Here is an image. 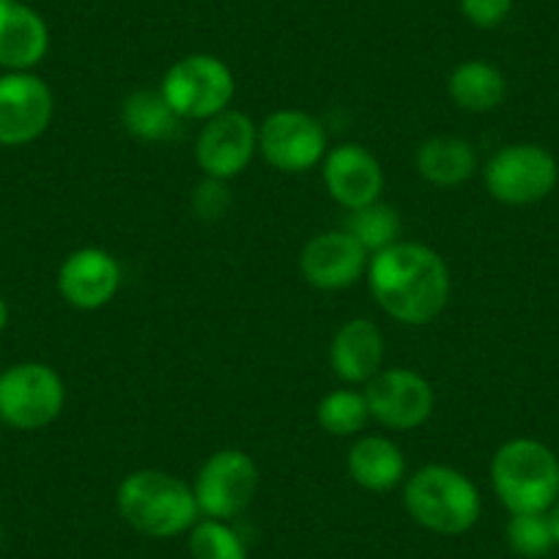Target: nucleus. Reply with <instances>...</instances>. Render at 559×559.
Returning a JSON list of instances; mask_svg holds the SVG:
<instances>
[{
  "label": "nucleus",
  "instance_id": "nucleus-7",
  "mask_svg": "<svg viewBox=\"0 0 559 559\" xmlns=\"http://www.w3.org/2000/svg\"><path fill=\"white\" fill-rule=\"evenodd\" d=\"M557 179V159L535 143H513L499 148L486 165L488 192L508 206H530L543 201L551 195Z\"/></svg>",
  "mask_w": 559,
  "mask_h": 559
},
{
  "label": "nucleus",
  "instance_id": "nucleus-12",
  "mask_svg": "<svg viewBox=\"0 0 559 559\" xmlns=\"http://www.w3.org/2000/svg\"><path fill=\"white\" fill-rule=\"evenodd\" d=\"M258 152V127L247 112L225 110L209 118L198 134L195 157L209 179L230 181L252 163Z\"/></svg>",
  "mask_w": 559,
  "mask_h": 559
},
{
  "label": "nucleus",
  "instance_id": "nucleus-31",
  "mask_svg": "<svg viewBox=\"0 0 559 559\" xmlns=\"http://www.w3.org/2000/svg\"><path fill=\"white\" fill-rule=\"evenodd\" d=\"M0 426H3V419H0Z\"/></svg>",
  "mask_w": 559,
  "mask_h": 559
},
{
  "label": "nucleus",
  "instance_id": "nucleus-9",
  "mask_svg": "<svg viewBox=\"0 0 559 559\" xmlns=\"http://www.w3.org/2000/svg\"><path fill=\"white\" fill-rule=\"evenodd\" d=\"M258 152L274 170L302 174L326 157V132L302 110H277L258 127Z\"/></svg>",
  "mask_w": 559,
  "mask_h": 559
},
{
  "label": "nucleus",
  "instance_id": "nucleus-30",
  "mask_svg": "<svg viewBox=\"0 0 559 559\" xmlns=\"http://www.w3.org/2000/svg\"><path fill=\"white\" fill-rule=\"evenodd\" d=\"M0 543H3V530H0Z\"/></svg>",
  "mask_w": 559,
  "mask_h": 559
},
{
  "label": "nucleus",
  "instance_id": "nucleus-11",
  "mask_svg": "<svg viewBox=\"0 0 559 559\" xmlns=\"http://www.w3.org/2000/svg\"><path fill=\"white\" fill-rule=\"evenodd\" d=\"M52 121V91L31 72L0 78V146H25L47 132Z\"/></svg>",
  "mask_w": 559,
  "mask_h": 559
},
{
  "label": "nucleus",
  "instance_id": "nucleus-26",
  "mask_svg": "<svg viewBox=\"0 0 559 559\" xmlns=\"http://www.w3.org/2000/svg\"><path fill=\"white\" fill-rule=\"evenodd\" d=\"M230 209V190L223 179H203L192 192V212L206 223L225 217Z\"/></svg>",
  "mask_w": 559,
  "mask_h": 559
},
{
  "label": "nucleus",
  "instance_id": "nucleus-17",
  "mask_svg": "<svg viewBox=\"0 0 559 559\" xmlns=\"http://www.w3.org/2000/svg\"><path fill=\"white\" fill-rule=\"evenodd\" d=\"M330 359L341 381L368 384L384 365V335L368 319L346 321L332 337Z\"/></svg>",
  "mask_w": 559,
  "mask_h": 559
},
{
  "label": "nucleus",
  "instance_id": "nucleus-19",
  "mask_svg": "<svg viewBox=\"0 0 559 559\" xmlns=\"http://www.w3.org/2000/svg\"><path fill=\"white\" fill-rule=\"evenodd\" d=\"M121 127L143 143H165L179 138L185 118L170 107L163 91H132L121 102Z\"/></svg>",
  "mask_w": 559,
  "mask_h": 559
},
{
  "label": "nucleus",
  "instance_id": "nucleus-8",
  "mask_svg": "<svg viewBox=\"0 0 559 559\" xmlns=\"http://www.w3.org/2000/svg\"><path fill=\"white\" fill-rule=\"evenodd\" d=\"M258 464L245 450H217L195 477V502L206 519L230 521L245 513L258 493Z\"/></svg>",
  "mask_w": 559,
  "mask_h": 559
},
{
  "label": "nucleus",
  "instance_id": "nucleus-3",
  "mask_svg": "<svg viewBox=\"0 0 559 559\" xmlns=\"http://www.w3.org/2000/svg\"><path fill=\"white\" fill-rule=\"evenodd\" d=\"M403 504L423 530L464 535L480 519V491L464 472L431 464L414 472L403 488Z\"/></svg>",
  "mask_w": 559,
  "mask_h": 559
},
{
  "label": "nucleus",
  "instance_id": "nucleus-23",
  "mask_svg": "<svg viewBox=\"0 0 559 559\" xmlns=\"http://www.w3.org/2000/svg\"><path fill=\"white\" fill-rule=\"evenodd\" d=\"M316 417H319V426L332 437H354L368 426L370 408L365 392L335 390L321 397Z\"/></svg>",
  "mask_w": 559,
  "mask_h": 559
},
{
  "label": "nucleus",
  "instance_id": "nucleus-27",
  "mask_svg": "<svg viewBox=\"0 0 559 559\" xmlns=\"http://www.w3.org/2000/svg\"><path fill=\"white\" fill-rule=\"evenodd\" d=\"M461 12L477 28H497L508 20L513 0H459Z\"/></svg>",
  "mask_w": 559,
  "mask_h": 559
},
{
  "label": "nucleus",
  "instance_id": "nucleus-21",
  "mask_svg": "<svg viewBox=\"0 0 559 559\" xmlns=\"http://www.w3.org/2000/svg\"><path fill=\"white\" fill-rule=\"evenodd\" d=\"M448 94L461 110L488 112L502 105L508 96V83H504V74L491 63L464 61L450 74Z\"/></svg>",
  "mask_w": 559,
  "mask_h": 559
},
{
  "label": "nucleus",
  "instance_id": "nucleus-20",
  "mask_svg": "<svg viewBox=\"0 0 559 559\" xmlns=\"http://www.w3.org/2000/svg\"><path fill=\"white\" fill-rule=\"evenodd\" d=\"M417 170L419 176L433 187H459L472 179L477 168V157L472 143L453 134H437L428 138L417 148Z\"/></svg>",
  "mask_w": 559,
  "mask_h": 559
},
{
  "label": "nucleus",
  "instance_id": "nucleus-4",
  "mask_svg": "<svg viewBox=\"0 0 559 559\" xmlns=\"http://www.w3.org/2000/svg\"><path fill=\"white\" fill-rule=\"evenodd\" d=\"M491 486L510 513H548L559 499V459L537 439H510L493 453Z\"/></svg>",
  "mask_w": 559,
  "mask_h": 559
},
{
  "label": "nucleus",
  "instance_id": "nucleus-2",
  "mask_svg": "<svg viewBox=\"0 0 559 559\" xmlns=\"http://www.w3.org/2000/svg\"><path fill=\"white\" fill-rule=\"evenodd\" d=\"M116 504L134 532L157 540L185 535L201 515L192 486L159 469H140L123 477Z\"/></svg>",
  "mask_w": 559,
  "mask_h": 559
},
{
  "label": "nucleus",
  "instance_id": "nucleus-6",
  "mask_svg": "<svg viewBox=\"0 0 559 559\" xmlns=\"http://www.w3.org/2000/svg\"><path fill=\"white\" fill-rule=\"evenodd\" d=\"M63 379L45 362H20L0 373V419L17 431H39L61 417Z\"/></svg>",
  "mask_w": 559,
  "mask_h": 559
},
{
  "label": "nucleus",
  "instance_id": "nucleus-28",
  "mask_svg": "<svg viewBox=\"0 0 559 559\" xmlns=\"http://www.w3.org/2000/svg\"><path fill=\"white\" fill-rule=\"evenodd\" d=\"M548 521H551L554 543H557V546H559V499L551 504V510H548Z\"/></svg>",
  "mask_w": 559,
  "mask_h": 559
},
{
  "label": "nucleus",
  "instance_id": "nucleus-15",
  "mask_svg": "<svg viewBox=\"0 0 559 559\" xmlns=\"http://www.w3.org/2000/svg\"><path fill=\"white\" fill-rule=\"evenodd\" d=\"M324 181L330 195L346 212L381 201L384 170L368 148L357 143H343L324 157Z\"/></svg>",
  "mask_w": 559,
  "mask_h": 559
},
{
  "label": "nucleus",
  "instance_id": "nucleus-29",
  "mask_svg": "<svg viewBox=\"0 0 559 559\" xmlns=\"http://www.w3.org/2000/svg\"><path fill=\"white\" fill-rule=\"evenodd\" d=\"M7 321H9V308L7 302H3V297H0V332L7 330Z\"/></svg>",
  "mask_w": 559,
  "mask_h": 559
},
{
  "label": "nucleus",
  "instance_id": "nucleus-14",
  "mask_svg": "<svg viewBox=\"0 0 559 559\" xmlns=\"http://www.w3.org/2000/svg\"><path fill=\"white\" fill-rule=\"evenodd\" d=\"M121 288V263L99 247L74 250L58 269V292L72 308L99 310Z\"/></svg>",
  "mask_w": 559,
  "mask_h": 559
},
{
  "label": "nucleus",
  "instance_id": "nucleus-24",
  "mask_svg": "<svg viewBox=\"0 0 559 559\" xmlns=\"http://www.w3.org/2000/svg\"><path fill=\"white\" fill-rule=\"evenodd\" d=\"M192 559H247V546L228 521L203 519L190 530Z\"/></svg>",
  "mask_w": 559,
  "mask_h": 559
},
{
  "label": "nucleus",
  "instance_id": "nucleus-5",
  "mask_svg": "<svg viewBox=\"0 0 559 559\" xmlns=\"http://www.w3.org/2000/svg\"><path fill=\"white\" fill-rule=\"evenodd\" d=\"M159 91L185 121H209L230 107L236 78L225 61L198 52L176 61L165 72Z\"/></svg>",
  "mask_w": 559,
  "mask_h": 559
},
{
  "label": "nucleus",
  "instance_id": "nucleus-22",
  "mask_svg": "<svg viewBox=\"0 0 559 559\" xmlns=\"http://www.w3.org/2000/svg\"><path fill=\"white\" fill-rule=\"evenodd\" d=\"M370 255L386 250L390 245H395L397 236H401V214L390 203H368L362 209H352L346 214V228Z\"/></svg>",
  "mask_w": 559,
  "mask_h": 559
},
{
  "label": "nucleus",
  "instance_id": "nucleus-18",
  "mask_svg": "<svg viewBox=\"0 0 559 559\" xmlns=\"http://www.w3.org/2000/svg\"><path fill=\"white\" fill-rule=\"evenodd\" d=\"M348 475L365 491H390L406 477V459L386 437H362L348 450Z\"/></svg>",
  "mask_w": 559,
  "mask_h": 559
},
{
  "label": "nucleus",
  "instance_id": "nucleus-1",
  "mask_svg": "<svg viewBox=\"0 0 559 559\" xmlns=\"http://www.w3.org/2000/svg\"><path fill=\"white\" fill-rule=\"evenodd\" d=\"M376 302L401 324H428L450 299V269L437 250L419 241H395L368 263Z\"/></svg>",
  "mask_w": 559,
  "mask_h": 559
},
{
  "label": "nucleus",
  "instance_id": "nucleus-25",
  "mask_svg": "<svg viewBox=\"0 0 559 559\" xmlns=\"http://www.w3.org/2000/svg\"><path fill=\"white\" fill-rule=\"evenodd\" d=\"M504 535H508V546L513 548V554L524 559H540L557 546L548 513H510Z\"/></svg>",
  "mask_w": 559,
  "mask_h": 559
},
{
  "label": "nucleus",
  "instance_id": "nucleus-13",
  "mask_svg": "<svg viewBox=\"0 0 559 559\" xmlns=\"http://www.w3.org/2000/svg\"><path fill=\"white\" fill-rule=\"evenodd\" d=\"M368 263L370 252L348 230H330V234L313 236L299 255L302 277L319 292L352 288L368 272Z\"/></svg>",
  "mask_w": 559,
  "mask_h": 559
},
{
  "label": "nucleus",
  "instance_id": "nucleus-16",
  "mask_svg": "<svg viewBox=\"0 0 559 559\" xmlns=\"http://www.w3.org/2000/svg\"><path fill=\"white\" fill-rule=\"evenodd\" d=\"M50 47L47 23L20 0H0V67L31 72Z\"/></svg>",
  "mask_w": 559,
  "mask_h": 559
},
{
  "label": "nucleus",
  "instance_id": "nucleus-10",
  "mask_svg": "<svg viewBox=\"0 0 559 559\" xmlns=\"http://www.w3.org/2000/svg\"><path fill=\"white\" fill-rule=\"evenodd\" d=\"M370 417L390 431H412L428 423L437 406L433 386L426 376L408 368H381L365 390Z\"/></svg>",
  "mask_w": 559,
  "mask_h": 559
}]
</instances>
